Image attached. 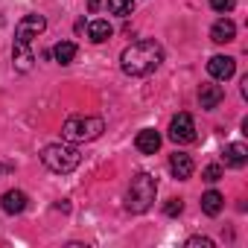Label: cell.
<instances>
[{"label":"cell","mask_w":248,"mask_h":248,"mask_svg":"<svg viewBox=\"0 0 248 248\" xmlns=\"http://www.w3.org/2000/svg\"><path fill=\"white\" fill-rule=\"evenodd\" d=\"M155 196H158V181L149 172H138L129 184V193H126V210L146 213L155 204Z\"/></svg>","instance_id":"obj_3"},{"label":"cell","mask_w":248,"mask_h":248,"mask_svg":"<svg viewBox=\"0 0 248 248\" xmlns=\"http://www.w3.org/2000/svg\"><path fill=\"white\" fill-rule=\"evenodd\" d=\"M222 207H225V199H222V193H216V190H207V193L202 196V210H204L207 216H219V213H222Z\"/></svg>","instance_id":"obj_14"},{"label":"cell","mask_w":248,"mask_h":248,"mask_svg":"<svg viewBox=\"0 0 248 248\" xmlns=\"http://www.w3.org/2000/svg\"><path fill=\"white\" fill-rule=\"evenodd\" d=\"M202 178H204L207 184H213V181H219V178H222V167H216V164H210V167H204V172H202Z\"/></svg>","instance_id":"obj_19"},{"label":"cell","mask_w":248,"mask_h":248,"mask_svg":"<svg viewBox=\"0 0 248 248\" xmlns=\"http://www.w3.org/2000/svg\"><path fill=\"white\" fill-rule=\"evenodd\" d=\"M44 30H47L44 15H24V18L18 21V27H15V41L30 44V41H32V38H38Z\"/></svg>","instance_id":"obj_6"},{"label":"cell","mask_w":248,"mask_h":248,"mask_svg":"<svg viewBox=\"0 0 248 248\" xmlns=\"http://www.w3.org/2000/svg\"><path fill=\"white\" fill-rule=\"evenodd\" d=\"M207 73H210L213 79H231V76L236 73V62H233L231 56H213V59L207 62Z\"/></svg>","instance_id":"obj_7"},{"label":"cell","mask_w":248,"mask_h":248,"mask_svg":"<svg viewBox=\"0 0 248 248\" xmlns=\"http://www.w3.org/2000/svg\"><path fill=\"white\" fill-rule=\"evenodd\" d=\"M222 99H225V91H222L219 85L207 82V85H202V88H199V102H202V108H204V111H213Z\"/></svg>","instance_id":"obj_10"},{"label":"cell","mask_w":248,"mask_h":248,"mask_svg":"<svg viewBox=\"0 0 248 248\" xmlns=\"http://www.w3.org/2000/svg\"><path fill=\"white\" fill-rule=\"evenodd\" d=\"M32 62H35V56H32L30 44L15 41V47H12V64H15V70L18 73H30L32 70Z\"/></svg>","instance_id":"obj_9"},{"label":"cell","mask_w":248,"mask_h":248,"mask_svg":"<svg viewBox=\"0 0 248 248\" xmlns=\"http://www.w3.org/2000/svg\"><path fill=\"white\" fill-rule=\"evenodd\" d=\"M245 161H248L245 143H231V146L225 149V164H228V167H242Z\"/></svg>","instance_id":"obj_17"},{"label":"cell","mask_w":248,"mask_h":248,"mask_svg":"<svg viewBox=\"0 0 248 248\" xmlns=\"http://www.w3.org/2000/svg\"><path fill=\"white\" fill-rule=\"evenodd\" d=\"M170 140L172 143H193L196 140V123L187 111L175 114L172 123H170Z\"/></svg>","instance_id":"obj_5"},{"label":"cell","mask_w":248,"mask_h":248,"mask_svg":"<svg viewBox=\"0 0 248 248\" xmlns=\"http://www.w3.org/2000/svg\"><path fill=\"white\" fill-rule=\"evenodd\" d=\"M76 53H79V47H76L73 41H59V44L53 47V56H56L59 64H70V62L76 59Z\"/></svg>","instance_id":"obj_16"},{"label":"cell","mask_w":248,"mask_h":248,"mask_svg":"<svg viewBox=\"0 0 248 248\" xmlns=\"http://www.w3.org/2000/svg\"><path fill=\"white\" fill-rule=\"evenodd\" d=\"M170 170L178 181H187L193 175V158L184 155V152H175V155H170Z\"/></svg>","instance_id":"obj_12"},{"label":"cell","mask_w":248,"mask_h":248,"mask_svg":"<svg viewBox=\"0 0 248 248\" xmlns=\"http://www.w3.org/2000/svg\"><path fill=\"white\" fill-rule=\"evenodd\" d=\"M24 207H27V193L24 190H9V193H3V210L6 213H24Z\"/></svg>","instance_id":"obj_13"},{"label":"cell","mask_w":248,"mask_h":248,"mask_svg":"<svg viewBox=\"0 0 248 248\" xmlns=\"http://www.w3.org/2000/svg\"><path fill=\"white\" fill-rule=\"evenodd\" d=\"M111 32H114V30H111V24H108V21H91V24H88V35H91V41H93V44L108 41V38H111Z\"/></svg>","instance_id":"obj_15"},{"label":"cell","mask_w":248,"mask_h":248,"mask_svg":"<svg viewBox=\"0 0 248 248\" xmlns=\"http://www.w3.org/2000/svg\"><path fill=\"white\" fill-rule=\"evenodd\" d=\"M99 3H102V0H88V12H96V9H99Z\"/></svg>","instance_id":"obj_23"},{"label":"cell","mask_w":248,"mask_h":248,"mask_svg":"<svg viewBox=\"0 0 248 248\" xmlns=\"http://www.w3.org/2000/svg\"><path fill=\"white\" fill-rule=\"evenodd\" d=\"M161 62H164V50L158 41H135L120 56V67L126 76H149Z\"/></svg>","instance_id":"obj_1"},{"label":"cell","mask_w":248,"mask_h":248,"mask_svg":"<svg viewBox=\"0 0 248 248\" xmlns=\"http://www.w3.org/2000/svg\"><path fill=\"white\" fill-rule=\"evenodd\" d=\"M233 38H236V24L231 18H222L210 27V41L213 44H231Z\"/></svg>","instance_id":"obj_8"},{"label":"cell","mask_w":248,"mask_h":248,"mask_svg":"<svg viewBox=\"0 0 248 248\" xmlns=\"http://www.w3.org/2000/svg\"><path fill=\"white\" fill-rule=\"evenodd\" d=\"M0 170H3V167H0Z\"/></svg>","instance_id":"obj_24"},{"label":"cell","mask_w":248,"mask_h":248,"mask_svg":"<svg viewBox=\"0 0 248 248\" xmlns=\"http://www.w3.org/2000/svg\"><path fill=\"white\" fill-rule=\"evenodd\" d=\"M210 9H216V12H231V9H233V0H210Z\"/></svg>","instance_id":"obj_22"},{"label":"cell","mask_w":248,"mask_h":248,"mask_svg":"<svg viewBox=\"0 0 248 248\" xmlns=\"http://www.w3.org/2000/svg\"><path fill=\"white\" fill-rule=\"evenodd\" d=\"M108 12L111 15H120V18H126L135 12V0H108Z\"/></svg>","instance_id":"obj_18"},{"label":"cell","mask_w":248,"mask_h":248,"mask_svg":"<svg viewBox=\"0 0 248 248\" xmlns=\"http://www.w3.org/2000/svg\"><path fill=\"white\" fill-rule=\"evenodd\" d=\"M181 210H184V202H181V199H170V202L164 204V213H167V216H178Z\"/></svg>","instance_id":"obj_20"},{"label":"cell","mask_w":248,"mask_h":248,"mask_svg":"<svg viewBox=\"0 0 248 248\" xmlns=\"http://www.w3.org/2000/svg\"><path fill=\"white\" fill-rule=\"evenodd\" d=\"M187 248H213V239H207V236H190Z\"/></svg>","instance_id":"obj_21"},{"label":"cell","mask_w":248,"mask_h":248,"mask_svg":"<svg viewBox=\"0 0 248 248\" xmlns=\"http://www.w3.org/2000/svg\"><path fill=\"white\" fill-rule=\"evenodd\" d=\"M41 161H44V167H47L50 172L67 175V172H73V170L82 164V155H79V149L70 146V143H50V146H44Z\"/></svg>","instance_id":"obj_4"},{"label":"cell","mask_w":248,"mask_h":248,"mask_svg":"<svg viewBox=\"0 0 248 248\" xmlns=\"http://www.w3.org/2000/svg\"><path fill=\"white\" fill-rule=\"evenodd\" d=\"M102 132H105L102 117H91V114H73V117L64 120V126H62V135H64V140H70V143L96 140Z\"/></svg>","instance_id":"obj_2"},{"label":"cell","mask_w":248,"mask_h":248,"mask_svg":"<svg viewBox=\"0 0 248 248\" xmlns=\"http://www.w3.org/2000/svg\"><path fill=\"white\" fill-rule=\"evenodd\" d=\"M135 146H138V152H143V155H155V152L161 149V135H158L155 129H143V132H138Z\"/></svg>","instance_id":"obj_11"}]
</instances>
